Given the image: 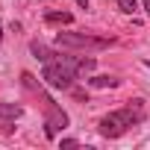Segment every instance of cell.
<instances>
[{
	"label": "cell",
	"instance_id": "5b68a950",
	"mask_svg": "<svg viewBox=\"0 0 150 150\" xmlns=\"http://www.w3.org/2000/svg\"><path fill=\"white\" fill-rule=\"evenodd\" d=\"M30 50H33V56H35V59H41V62H53V56H56L53 50H47V47H44V44H38V41H33V47H30Z\"/></svg>",
	"mask_w": 150,
	"mask_h": 150
},
{
	"label": "cell",
	"instance_id": "9c48e42d",
	"mask_svg": "<svg viewBox=\"0 0 150 150\" xmlns=\"http://www.w3.org/2000/svg\"><path fill=\"white\" fill-rule=\"evenodd\" d=\"M118 6H121V12H135L138 0H118Z\"/></svg>",
	"mask_w": 150,
	"mask_h": 150
},
{
	"label": "cell",
	"instance_id": "8fae6325",
	"mask_svg": "<svg viewBox=\"0 0 150 150\" xmlns=\"http://www.w3.org/2000/svg\"><path fill=\"white\" fill-rule=\"evenodd\" d=\"M144 12H147V15H150V0H144Z\"/></svg>",
	"mask_w": 150,
	"mask_h": 150
},
{
	"label": "cell",
	"instance_id": "7a4b0ae2",
	"mask_svg": "<svg viewBox=\"0 0 150 150\" xmlns=\"http://www.w3.org/2000/svg\"><path fill=\"white\" fill-rule=\"evenodd\" d=\"M21 83H24V88L41 103V109H44V132H47V138H53L59 129H65L68 127V115L44 94V88L35 83V77H33V74H21Z\"/></svg>",
	"mask_w": 150,
	"mask_h": 150
},
{
	"label": "cell",
	"instance_id": "3957f363",
	"mask_svg": "<svg viewBox=\"0 0 150 150\" xmlns=\"http://www.w3.org/2000/svg\"><path fill=\"white\" fill-rule=\"evenodd\" d=\"M141 118H144V103H141V100H129L124 109L109 112V115L97 124V129H100V135H106V138H118V135H124L132 124H138Z\"/></svg>",
	"mask_w": 150,
	"mask_h": 150
},
{
	"label": "cell",
	"instance_id": "7c38bea8",
	"mask_svg": "<svg viewBox=\"0 0 150 150\" xmlns=\"http://www.w3.org/2000/svg\"><path fill=\"white\" fill-rule=\"evenodd\" d=\"M0 38H3V33H0Z\"/></svg>",
	"mask_w": 150,
	"mask_h": 150
},
{
	"label": "cell",
	"instance_id": "30bf717a",
	"mask_svg": "<svg viewBox=\"0 0 150 150\" xmlns=\"http://www.w3.org/2000/svg\"><path fill=\"white\" fill-rule=\"evenodd\" d=\"M77 6H83V9H88V0H77Z\"/></svg>",
	"mask_w": 150,
	"mask_h": 150
},
{
	"label": "cell",
	"instance_id": "8992f818",
	"mask_svg": "<svg viewBox=\"0 0 150 150\" xmlns=\"http://www.w3.org/2000/svg\"><path fill=\"white\" fill-rule=\"evenodd\" d=\"M94 88H115L121 80H115V77H94V80H88Z\"/></svg>",
	"mask_w": 150,
	"mask_h": 150
},
{
	"label": "cell",
	"instance_id": "ba28073f",
	"mask_svg": "<svg viewBox=\"0 0 150 150\" xmlns=\"http://www.w3.org/2000/svg\"><path fill=\"white\" fill-rule=\"evenodd\" d=\"M74 18L68 12H47V24H71Z\"/></svg>",
	"mask_w": 150,
	"mask_h": 150
},
{
	"label": "cell",
	"instance_id": "6da1fadb",
	"mask_svg": "<svg viewBox=\"0 0 150 150\" xmlns=\"http://www.w3.org/2000/svg\"><path fill=\"white\" fill-rule=\"evenodd\" d=\"M94 68V59H71V56H56L53 62H44L41 80L53 88H71L77 74H88Z\"/></svg>",
	"mask_w": 150,
	"mask_h": 150
},
{
	"label": "cell",
	"instance_id": "277c9868",
	"mask_svg": "<svg viewBox=\"0 0 150 150\" xmlns=\"http://www.w3.org/2000/svg\"><path fill=\"white\" fill-rule=\"evenodd\" d=\"M56 44L80 47V50H103V47H109V38H97V35H88V33H59Z\"/></svg>",
	"mask_w": 150,
	"mask_h": 150
},
{
	"label": "cell",
	"instance_id": "4fadbf2b",
	"mask_svg": "<svg viewBox=\"0 0 150 150\" xmlns=\"http://www.w3.org/2000/svg\"><path fill=\"white\" fill-rule=\"evenodd\" d=\"M147 68H150V62H147Z\"/></svg>",
	"mask_w": 150,
	"mask_h": 150
},
{
	"label": "cell",
	"instance_id": "52a82bcc",
	"mask_svg": "<svg viewBox=\"0 0 150 150\" xmlns=\"http://www.w3.org/2000/svg\"><path fill=\"white\" fill-rule=\"evenodd\" d=\"M21 115V106L15 103H0V118H18Z\"/></svg>",
	"mask_w": 150,
	"mask_h": 150
}]
</instances>
